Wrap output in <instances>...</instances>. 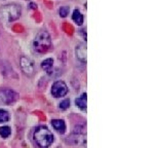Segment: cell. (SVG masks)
<instances>
[{
  "instance_id": "obj_1",
  "label": "cell",
  "mask_w": 155,
  "mask_h": 148,
  "mask_svg": "<svg viewBox=\"0 0 155 148\" xmlns=\"http://www.w3.org/2000/svg\"><path fill=\"white\" fill-rule=\"evenodd\" d=\"M22 10L18 4H6L0 7V23L7 25L14 21H17L21 17Z\"/></svg>"
},
{
  "instance_id": "obj_2",
  "label": "cell",
  "mask_w": 155,
  "mask_h": 148,
  "mask_svg": "<svg viewBox=\"0 0 155 148\" xmlns=\"http://www.w3.org/2000/svg\"><path fill=\"white\" fill-rule=\"evenodd\" d=\"M33 138L39 148H48L54 143V135L44 126H38L35 130L33 134Z\"/></svg>"
},
{
  "instance_id": "obj_3",
  "label": "cell",
  "mask_w": 155,
  "mask_h": 148,
  "mask_svg": "<svg viewBox=\"0 0 155 148\" xmlns=\"http://www.w3.org/2000/svg\"><path fill=\"white\" fill-rule=\"evenodd\" d=\"M51 35L46 30L40 31L37 35H36L35 39L33 41V46L35 52H39V54H44L51 49Z\"/></svg>"
},
{
  "instance_id": "obj_4",
  "label": "cell",
  "mask_w": 155,
  "mask_h": 148,
  "mask_svg": "<svg viewBox=\"0 0 155 148\" xmlns=\"http://www.w3.org/2000/svg\"><path fill=\"white\" fill-rule=\"evenodd\" d=\"M19 95L12 89H0V105H9L15 103Z\"/></svg>"
},
{
  "instance_id": "obj_5",
  "label": "cell",
  "mask_w": 155,
  "mask_h": 148,
  "mask_svg": "<svg viewBox=\"0 0 155 148\" xmlns=\"http://www.w3.org/2000/svg\"><path fill=\"white\" fill-rule=\"evenodd\" d=\"M68 92V86L64 81H56L51 86V95L54 98H62Z\"/></svg>"
},
{
  "instance_id": "obj_6",
  "label": "cell",
  "mask_w": 155,
  "mask_h": 148,
  "mask_svg": "<svg viewBox=\"0 0 155 148\" xmlns=\"http://www.w3.org/2000/svg\"><path fill=\"white\" fill-rule=\"evenodd\" d=\"M20 66H21V69H22V71L26 74V75H28V76L33 75L34 64L30 59H28L27 57H21Z\"/></svg>"
},
{
  "instance_id": "obj_7",
  "label": "cell",
  "mask_w": 155,
  "mask_h": 148,
  "mask_svg": "<svg viewBox=\"0 0 155 148\" xmlns=\"http://www.w3.org/2000/svg\"><path fill=\"white\" fill-rule=\"evenodd\" d=\"M76 56L77 59L82 63H85L87 60V47L85 43H80L76 46Z\"/></svg>"
},
{
  "instance_id": "obj_8",
  "label": "cell",
  "mask_w": 155,
  "mask_h": 148,
  "mask_svg": "<svg viewBox=\"0 0 155 148\" xmlns=\"http://www.w3.org/2000/svg\"><path fill=\"white\" fill-rule=\"evenodd\" d=\"M51 125L54 126V129L56 130L58 133L60 134H64L66 132V123L64 120L62 119H52L51 120Z\"/></svg>"
},
{
  "instance_id": "obj_9",
  "label": "cell",
  "mask_w": 155,
  "mask_h": 148,
  "mask_svg": "<svg viewBox=\"0 0 155 148\" xmlns=\"http://www.w3.org/2000/svg\"><path fill=\"white\" fill-rule=\"evenodd\" d=\"M86 94L85 92H83L82 95L77 98V99L75 100V104L76 106H77L78 108H80L81 110H85L86 109V103H87V99H86Z\"/></svg>"
},
{
  "instance_id": "obj_10",
  "label": "cell",
  "mask_w": 155,
  "mask_h": 148,
  "mask_svg": "<svg viewBox=\"0 0 155 148\" xmlns=\"http://www.w3.org/2000/svg\"><path fill=\"white\" fill-rule=\"evenodd\" d=\"M41 68L45 71V72L51 74L54 69V60L52 59H46L41 63Z\"/></svg>"
},
{
  "instance_id": "obj_11",
  "label": "cell",
  "mask_w": 155,
  "mask_h": 148,
  "mask_svg": "<svg viewBox=\"0 0 155 148\" xmlns=\"http://www.w3.org/2000/svg\"><path fill=\"white\" fill-rule=\"evenodd\" d=\"M72 20L74 21L78 26H80L83 24V15L78 9H75L72 14Z\"/></svg>"
},
{
  "instance_id": "obj_12",
  "label": "cell",
  "mask_w": 155,
  "mask_h": 148,
  "mask_svg": "<svg viewBox=\"0 0 155 148\" xmlns=\"http://www.w3.org/2000/svg\"><path fill=\"white\" fill-rule=\"evenodd\" d=\"M10 134H12V129H10L9 126H4L0 128V136H1L2 138H7V137L10 136Z\"/></svg>"
},
{
  "instance_id": "obj_13",
  "label": "cell",
  "mask_w": 155,
  "mask_h": 148,
  "mask_svg": "<svg viewBox=\"0 0 155 148\" xmlns=\"http://www.w3.org/2000/svg\"><path fill=\"white\" fill-rule=\"evenodd\" d=\"M9 113L7 112L6 110L0 109V123H6V121L9 120Z\"/></svg>"
},
{
  "instance_id": "obj_14",
  "label": "cell",
  "mask_w": 155,
  "mask_h": 148,
  "mask_svg": "<svg viewBox=\"0 0 155 148\" xmlns=\"http://www.w3.org/2000/svg\"><path fill=\"white\" fill-rule=\"evenodd\" d=\"M70 107V100L69 99H65L60 103V109L62 110H67Z\"/></svg>"
},
{
  "instance_id": "obj_15",
  "label": "cell",
  "mask_w": 155,
  "mask_h": 148,
  "mask_svg": "<svg viewBox=\"0 0 155 148\" xmlns=\"http://www.w3.org/2000/svg\"><path fill=\"white\" fill-rule=\"evenodd\" d=\"M69 7L68 6H62L61 8H60V15H61L62 18H65L67 17L68 14H69Z\"/></svg>"
}]
</instances>
